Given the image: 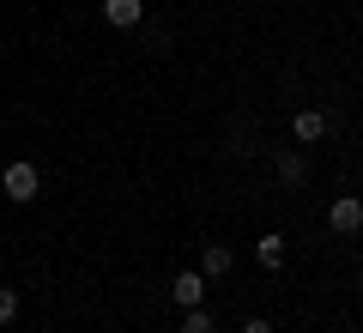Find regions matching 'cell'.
Listing matches in <instances>:
<instances>
[{
  "label": "cell",
  "instance_id": "7a4b0ae2",
  "mask_svg": "<svg viewBox=\"0 0 363 333\" xmlns=\"http://www.w3.org/2000/svg\"><path fill=\"white\" fill-rule=\"evenodd\" d=\"M327 224H333L339 236H357V231H363V200H357V194H333V206H327Z\"/></svg>",
  "mask_w": 363,
  "mask_h": 333
},
{
  "label": "cell",
  "instance_id": "ba28073f",
  "mask_svg": "<svg viewBox=\"0 0 363 333\" xmlns=\"http://www.w3.org/2000/svg\"><path fill=\"white\" fill-rule=\"evenodd\" d=\"M255 261H260L267 273H279V267H285V236H279V231H267V236L255 243Z\"/></svg>",
  "mask_w": 363,
  "mask_h": 333
},
{
  "label": "cell",
  "instance_id": "8fae6325",
  "mask_svg": "<svg viewBox=\"0 0 363 333\" xmlns=\"http://www.w3.org/2000/svg\"><path fill=\"white\" fill-rule=\"evenodd\" d=\"M242 333H279V327H272V321H260V315H248V321H242Z\"/></svg>",
  "mask_w": 363,
  "mask_h": 333
},
{
  "label": "cell",
  "instance_id": "30bf717a",
  "mask_svg": "<svg viewBox=\"0 0 363 333\" xmlns=\"http://www.w3.org/2000/svg\"><path fill=\"white\" fill-rule=\"evenodd\" d=\"M13 315H18V291H13V285H0V327H13Z\"/></svg>",
  "mask_w": 363,
  "mask_h": 333
},
{
  "label": "cell",
  "instance_id": "3957f363",
  "mask_svg": "<svg viewBox=\"0 0 363 333\" xmlns=\"http://www.w3.org/2000/svg\"><path fill=\"white\" fill-rule=\"evenodd\" d=\"M169 297H176L182 309H206V273H200V267L176 273V279H169Z\"/></svg>",
  "mask_w": 363,
  "mask_h": 333
},
{
  "label": "cell",
  "instance_id": "9c48e42d",
  "mask_svg": "<svg viewBox=\"0 0 363 333\" xmlns=\"http://www.w3.org/2000/svg\"><path fill=\"white\" fill-rule=\"evenodd\" d=\"M182 333H218V321H212L206 309H188V315H182Z\"/></svg>",
  "mask_w": 363,
  "mask_h": 333
},
{
  "label": "cell",
  "instance_id": "7c38bea8",
  "mask_svg": "<svg viewBox=\"0 0 363 333\" xmlns=\"http://www.w3.org/2000/svg\"><path fill=\"white\" fill-rule=\"evenodd\" d=\"M357 291H363V267H357Z\"/></svg>",
  "mask_w": 363,
  "mask_h": 333
},
{
  "label": "cell",
  "instance_id": "277c9868",
  "mask_svg": "<svg viewBox=\"0 0 363 333\" xmlns=\"http://www.w3.org/2000/svg\"><path fill=\"white\" fill-rule=\"evenodd\" d=\"M291 140L297 146H321L327 140V109H297V116H291Z\"/></svg>",
  "mask_w": 363,
  "mask_h": 333
},
{
  "label": "cell",
  "instance_id": "6da1fadb",
  "mask_svg": "<svg viewBox=\"0 0 363 333\" xmlns=\"http://www.w3.org/2000/svg\"><path fill=\"white\" fill-rule=\"evenodd\" d=\"M0 188H6V200H13V206H30V200L43 194V176H37L30 158H13V164L0 170Z\"/></svg>",
  "mask_w": 363,
  "mask_h": 333
},
{
  "label": "cell",
  "instance_id": "5b68a950",
  "mask_svg": "<svg viewBox=\"0 0 363 333\" xmlns=\"http://www.w3.org/2000/svg\"><path fill=\"white\" fill-rule=\"evenodd\" d=\"M272 176L285 182V188H303V182H309V158H303L297 146H285V152L272 158Z\"/></svg>",
  "mask_w": 363,
  "mask_h": 333
},
{
  "label": "cell",
  "instance_id": "52a82bcc",
  "mask_svg": "<svg viewBox=\"0 0 363 333\" xmlns=\"http://www.w3.org/2000/svg\"><path fill=\"white\" fill-rule=\"evenodd\" d=\"M230 267H236L230 243H206V249H200V273H206V285H212V279H224Z\"/></svg>",
  "mask_w": 363,
  "mask_h": 333
},
{
  "label": "cell",
  "instance_id": "8992f818",
  "mask_svg": "<svg viewBox=\"0 0 363 333\" xmlns=\"http://www.w3.org/2000/svg\"><path fill=\"white\" fill-rule=\"evenodd\" d=\"M145 18V0H104V25L109 31H133Z\"/></svg>",
  "mask_w": 363,
  "mask_h": 333
}]
</instances>
